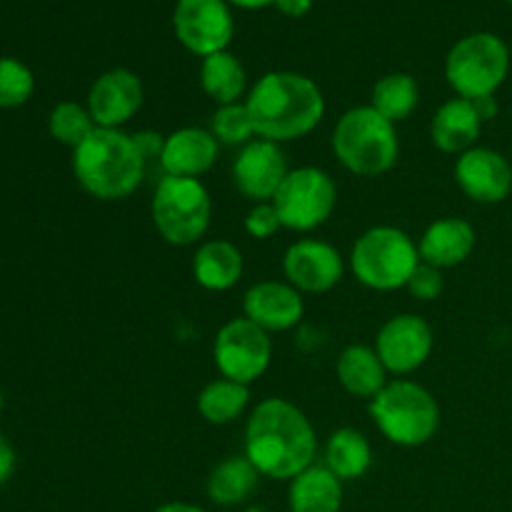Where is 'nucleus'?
Wrapping results in <instances>:
<instances>
[{
    "label": "nucleus",
    "mask_w": 512,
    "mask_h": 512,
    "mask_svg": "<svg viewBox=\"0 0 512 512\" xmlns=\"http://www.w3.org/2000/svg\"><path fill=\"white\" fill-rule=\"evenodd\" d=\"M318 453V438L303 410L285 398L258 403L245 425V458L260 475L293 480L310 468Z\"/></svg>",
    "instance_id": "1"
},
{
    "label": "nucleus",
    "mask_w": 512,
    "mask_h": 512,
    "mask_svg": "<svg viewBox=\"0 0 512 512\" xmlns=\"http://www.w3.org/2000/svg\"><path fill=\"white\" fill-rule=\"evenodd\" d=\"M255 135L273 143L313 133L325 115V98L318 83L300 73H265L245 100Z\"/></svg>",
    "instance_id": "2"
},
{
    "label": "nucleus",
    "mask_w": 512,
    "mask_h": 512,
    "mask_svg": "<svg viewBox=\"0 0 512 512\" xmlns=\"http://www.w3.org/2000/svg\"><path fill=\"white\" fill-rule=\"evenodd\" d=\"M73 173L80 188L93 198L123 200L140 188L148 163L133 135L123 128H95L73 150Z\"/></svg>",
    "instance_id": "3"
},
{
    "label": "nucleus",
    "mask_w": 512,
    "mask_h": 512,
    "mask_svg": "<svg viewBox=\"0 0 512 512\" xmlns=\"http://www.w3.org/2000/svg\"><path fill=\"white\" fill-rule=\"evenodd\" d=\"M333 153L350 173L378 178L398 163V130L373 105H358L340 115L333 130Z\"/></svg>",
    "instance_id": "4"
},
{
    "label": "nucleus",
    "mask_w": 512,
    "mask_h": 512,
    "mask_svg": "<svg viewBox=\"0 0 512 512\" xmlns=\"http://www.w3.org/2000/svg\"><path fill=\"white\" fill-rule=\"evenodd\" d=\"M375 428L393 445L420 448L430 443L440 428L438 400L413 380H393L370 400Z\"/></svg>",
    "instance_id": "5"
},
{
    "label": "nucleus",
    "mask_w": 512,
    "mask_h": 512,
    "mask_svg": "<svg viewBox=\"0 0 512 512\" xmlns=\"http://www.w3.org/2000/svg\"><path fill=\"white\" fill-rule=\"evenodd\" d=\"M423 263L418 243L405 230L375 225L355 240L350 250V270L370 290L393 293L408 285L410 275Z\"/></svg>",
    "instance_id": "6"
},
{
    "label": "nucleus",
    "mask_w": 512,
    "mask_h": 512,
    "mask_svg": "<svg viewBox=\"0 0 512 512\" xmlns=\"http://www.w3.org/2000/svg\"><path fill=\"white\" fill-rule=\"evenodd\" d=\"M150 215L160 238L170 245H195L210 228L213 200L198 178L163 175L150 200Z\"/></svg>",
    "instance_id": "7"
},
{
    "label": "nucleus",
    "mask_w": 512,
    "mask_h": 512,
    "mask_svg": "<svg viewBox=\"0 0 512 512\" xmlns=\"http://www.w3.org/2000/svg\"><path fill=\"white\" fill-rule=\"evenodd\" d=\"M510 70L508 45L493 33H473L458 40L445 60V78L458 98L478 100L495 95Z\"/></svg>",
    "instance_id": "8"
},
{
    "label": "nucleus",
    "mask_w": 512,
    "mask_h": 512,
    "mask_svg": "<svg viewBox=\"0 0 512 512\" xmlns=\"http://www.w3.org/2000/svg\"><path fill=\"white\" fill-rule=\"evenodd\" d=\"M270 203L278 210L283 228L295 230V233H310L333 215L335 203H338V188L325 170L303 165L285 175Z\"/></svg>",
    "instance_id": "9"
},
{
    "label": "nucleus",
    "mask_w": 512,
    "mask_h": 512,
    "mask_svg": "<svg viewBox=\"0 0 512 512\" xmlns=\"http://www.w3.org/2000/svg\"><path fill=\"white\" fill-rule=\"evenodd\" d=\"M273 358L268 333L248 318H233L218 330L213 343V360L220 378L250 385L263 378Z\"/></svg>",
    "instance_id": "10"
},
{
    "label": "nucleus",
    "mask_w": 512,
    "mask_h": 512,
    "mask_svg": "<svg viewBox=\"0 0 512 512\" xmlns=\"http://www.w3.org/2000/svg\"><path fill=\"white\" fill-rule=\"evenodd\" d=\"M173 28L190 53L208 58L223 53L233 40V15L225 0H178Z\"/></svg>",
    "instance_id": "11"
},
{
    "label": "nucleus",
    "mask_w": 512,
    "mask_h": 512,
    "mask_svg": "<svg viewBox=\"0 0 512 512\" xmlns=\"http://www.w3.org/2000/svg\"><path fill=\"white\" fill-rule=\"evenodd\" d=\"M375 353L393 375L415 373L433 353V328L413 313L390 318L375 338Z\"/></svg>",
    "instance_id": "12"
},
{
    "label": "nucleus",
    "mask_w": 512,
    "mask_h": 512,
    "mask_svg": "<svg viewBox=\"0 0 512 512\" xmlns=\"http://www.w3.org/2000/svg\"><path fill=\"white\" fill-rule=\"evenodd\" d=\"M283 273L300 293H328L343 280L345 260L338 248L325 240L303 238L283 255Z\"/></svg>",
    "instance_id": "13"
},
{
    "label": "nucleus",
    "mask_w": 512,
    "mask_h": 512,
    "mask_svg": "<svg viewBox=\"0 0 512 512\" xmlns=\"http://www.w3.org/2000/svg\"><path fill=\"white\" fill-rule=\"evenodd\" d=\"M288 173V160L280 143L263 138L243 145L233 163L235 188L253 203H270Z\"/></svg>",
    "instance_id": "14"
},
{
    "label": "nucleus",
    "mask_w": 512,
    "mask_h": 512,
    "mask_svg": "<svg viewBox=\"0 0 512 512\" xmlns=\"http://www.w3.org/2000/svg\"><path fill=\"white\" fill-rule=\"evenodd\" d=\"M145 90L133 70L115 68L95 78L88 93V110L98 128H123L143 108Z\"/></svg>",
    "instance_id": "15"
},
{
    "label": "nucleus",
    "mask_w": 512,
    "mask_h": 512,
    "mask_svg": "<svg viewBox=\"0 0 512 512\" xmlns=\"http://www.w3.org/2000/svg\"><path fill=\"white\" fill-rule=\"evenodd\" d=\"M455 180L475 203H503L512 190V168L498 150L475 145L458 155Z\"/></svg>",
    "instance_id": "16"
},
{
    "label": "nucleus",
    "mask_w": 512,
    "mask_h": 512,
    "mask_svg": "<svg viewBox=\"0 0 512 512\" xmlns=\"http://www.w3.org/2000/svg\"><path fill=\"white\" fill-rule=\"evenodd\" d=\"M243 313L250 323L263 328L265 333H283L303 320V293L290 283L263 280L243 295Z\"/></svg>",
    "instance_id": "17"
},
{
    "label": "nucleus",
    "mask_w": 512,
    "mask_h": 512,
    "mask_svg": "<svg viewBox=\"0 0 512 512\" xmlns=\"http://www.w3.org/2000/svg\"><path fill=\"white\" fill-rule=\"evenodd\" d=\"M220 143L210 130L203 128H180L165 135L163 153H160V168L163 175L175 178H200L208 173L218 160Z\"/></svg>",
    "instance_id": "18"
},
{
    "label": "nucleus",
    "mask_w": 512,
    "mask_h": 512,
    "mask_svg": "<svg viewBox=\"0 0 512 512\" xmlns=\"http://www.w3.org/2000/svg\"><path fill=\"white\" fill-rule=\"evenodd\" d=\"M475 228L463 218H440L420 235V260L445 270L465 263L475 250Z\"/></svg>",
    "instance_id": "19"
},
{
    "label": "nucleus",
    "mask_w": 512,
    "mask_h": 512,
    "mask_svg": "<svg viewBox=\"0 0 512 512\" xmlns=\"http://www.w3.org/2000/svg\"><path fill=\"white\" fill-rule=\"evenodd\" d=\"M480 130H483V118L475 110L473 100L465 98H453L443 103L430 120V140L435 148L450 155H460L475 148Z\"/></svg>",
    "instance_id": "20"
},
{
    "label": "nucleus",
    "mask_w": 512,
    "mask_h": 512,
    "mask_svg": "<svg viewBox=\"0 0 512 512\" xmlns=\"http://www.w3.org/2000/svg\"><path fill=\"white\" fill-rule=\"evenodd\" d=\"M193 278L210 293H225L243 278V253L230 240H205L193 255Z\"/></svg>",
    "instance_id": "21"
},
{
    "label": "nucleus",
    "mask_w": 512,
    "mask_h": 512,
    "mask_svg": "<svg viewBox=\"0 0 512 512\" xmlns=\"http://www.w3.org/2000/svg\"><path fill=\"white\" fill-rule=\"evenodd\" d=\"M290 512H340L343 508V480L325 465H310L290 480Z\"/></svg>",
    "instance_id": "22"
},
{
    "label": "nucleus",
    "mask_w": 512,
    "mask_h": 512,
    "mask_svg": "<svg viewBox=\"0 0 512 512\" xmlns=\"http://www.w3.org/2000/svg\"><path fill=\"white\" fill-rule=\"evenodd\" d=\"M338 380L355 398L373 400L388 385V370H385L375 348L350 345L338 358Z\"/></svg>",
    "instance_id": "23"
},
{
    "label": "nucleus",
    "mask_w": 512,
    "mask_h": 512,
    "mask_svg": "<svg viewBox=\"0 0 512 512\" xmlns=\"http://www.w3.org/2000/svg\"><path fill=\"white\" fill-rule=\"evenodd\" d=\"M260 473L245 455H230L223 463L213 468L208 478V498L215 505L233 508V505L245 503L258 488Z\"/></svg>",
    "instance_id": "24"
},
{
    "label": "nucleus",
    "mask_w": 512,
    "mask_h": 512,
    "mask_svg": "<svg viewBox=\"0 0 512 512\" xmlns=\"http://www.w3.org/2000/svg\"><path fill=\"white\" fill-rule=\"evenodd\" d=\"M373 465V448L355 428H340L325 443V468L340 480H358Z\"/></svg>",
    "instance_id": "25"
},
{
    "label": "nucleus",
    "mask_w": 512,
    "mask_h": 512,
    "mask_svg": "<svg viewBox=\"0 0 512 512\" xmlns=\"http://www.w3.org/2000/svg\"><path fill=\"white\" fill-rule=\"evenodd\" d=\"M245 83H248V78H245L243 63L235 55H230L228 50L203 58L200 85L218 105L240 103L245 93Z\"/></svg>",
    "instance_id": "26"
},
{
    "label": "nucleus",
    "mask_w": 512,
    "mask_h": 512,
    "mask_svg": "<svg viewBox=\"0 0 512 512\" xmlns=\"http://www.w3.org/2000/svg\"><path fill=\"white\" fill-rule=\"evenodd\" d=\"M250 403L248 385L218 378L198 393V413L210 425H228L245 413Z\"/></svg>",
    "instance_id": "27"
},
{
    "label": "nucleus",
    "mask_w": 512,
    "mask_h": 512,
    "mask_svg": "<svg viewBox=\"0 0 512 512\" xmlns=\"http://www.w3.org/2000/svg\"><path fill=\"white\" fill-rule=\"evenodd\" d=\"M418 100L420 90L413 75L390 73L375 83L370 105H373L380 115H385L390 123H400V120L410 118V115L415 113Z\"/></svg>",
    "instance_id": "28"
},
{
    "label": "nucleus",
    "mask_w": 512,
    "mask_h": 512,
    "mask_svg": "<svg viewBox=\"0 0 512 512\" xmlns=\"http://www.w3.org/2000/svg\"><path fill=\"white\" fill-rule=\"evenodd\" d=\"M95 128L98 125H95L88 105L65 100V103H58L50 110L48 130L53 135V140H58L60 145H68V148L75 150Z\"/></svg>",
    "instance_id": "29"
},
{
    "label": "nucleus",
    "mask_w": 512,
    "mask_h": 512,
    "mask_svg": "<svg viewBox=\"0 0 512 512\" xmlns=\"http://www.w3.org/2000/svg\"><path fill=\"white\" fill-rule=\"evenodd\" d=\"M210 133L223 145H240V148L248 145L255 135V125L253 118H250L248 105H218V110L213 113V120H210Z\"/></svg>",
    "instance_id": "30"
},
{
    "label": "nucleus",
    "mask_w": 512,
    "mask_h": 512,
    "mask_svg": "<svg viewBox=\"0 0 512 512\" xmlns=\"http://www.w3.org/2000/svg\"><path fill=\"white\" fill-rule=\"evenodd\" d=\"M35 78L18 58H0V108H20L30 100Z\"/></svg>",
    "instance_id": "31"
},
{
    "label": "nucleus",
    "mask_w": 512,
    "mask_h": 512,
    "mask_svg": "<svg viewBox=\"0 0 512 512\" xmlns=\"http://www.w3.org/2000/svg\"><path fill=\"white\" fill-rule=\"evenodd\" d=\"M405 290H408L415 300H425V303H428V300H435L443 293V270L433 268V265L428 263H420L418 268H415V273L410 275Z\"/></svg>",
    "instance_id": "32"
},
{
    "label": "nucleus",
    "mask_w": 512,
    "mask_h": 512,
    "mask_svg": "<svg viewBox=\"0 0 512 512\" xmlns=\"http://www.w3.org/2000/svg\"><path fill=\"white\" fill-rule=\"evenodd\" d=\"M280 228H283V223H280L273 203H255V208L245 215V233L255 240L273 238Z\"/></svg>",
    "instance_id": "33"
},
{
    "label": "nucleus",
    "mask_w": 512,
    "mask_h": 512,
    "mask_svg": "<svg viewBox=\"0 0 512 512\" xmlns=\"http://www.w3.org/2000/svg\"><path fill=\"white\" fill-rule=\"evenodd\" d=\"M135 145H138L140 155H143L145 163H160V153H163V145H165V135L155 133V130H140V133L133 135Z\"/></svg>",
    "instance_id": "34"
},
{
    "label": "nucleus",
    "mask_w": 512,
    "mask_h": 512,
    "mask_svg": "<svg viewBox=\"0 0 512 512\" xmlns=\"http://www.w3.org/2000/svg\"><path fill=\"white\" fill-rule=\"evenodd\" d=\"M13 470H15V450L13 445L0 435V485L8 483Z\"/></svg>",
    "instance_id": "35"
},
{
    "label": "nucleus",
    "mask_w": 512,
    "mask_h": 512,
    "mask_svg": "<svg viewBox=\"0 0 512 512\" xmlns=\"http://www.w3.org/2000/svg\"><path fill=\"white\" fill-rule=\"evenodd\" d=\"M280 13L290 15V18H303L310 8H313V0H275Z\"/></svg>",
    "instance_id": "36"
},
{
    "label": "nucleus",
    "mask_w": 512,
    "mask_h": 512,
    "mask_svg": "<svg viewBox=\"0 0 512 512\" xmlns=\"http://www.w3.org/2000/svg\"><path fill=\"white\" fill-rule=\"evenodd\" d=\"M473 105H475V110H478L480 118H483V123H485V120L495 118V113H498V103H495L493 95H488V98L473 100Z\"/></svg>",
    "instance_id": "37"
},
{
    "label": "nucleus",
    "mask_w": 512,
    "mask_h": 512,
    "mask_svg": "<svg viewBox=\"0 0 512 512\" xmlns=\"http://www.w3.org/2000/svg\"><path fill=\"white\" fill-rule=\"evenodd\" d=\"M155 512H208V510L198 508V505H193V503H165V505H160Z\"/></svg>",
    "instance_id": "38"
},
{
    "label": "nucleus",
    "mask_w": 512,
    "mask_h": 512,
    "mask_svg": "<svg viewBox=\"0 0 512 512\" xmlns=\"http://www.w3.org/2000/svg\"><path fill=\"white\" fill-rule=\"evenodd\" d=\"M233 5H240V8H265V5L275 3V0H230Z\"/></svg>",
    "instance_id": "39"
},
{
    "label": "nucleus",
    "mask_w": 512,
    "mask_h": 512,
    "mask_svg": "<svg viewBox=\"0 0 512 512\" xmlns=\"http://www.w3.org/2000/svg\"><path fill=\"white\" fill-rule=\"evenodd\" d=\"M245 512H273L270 508H263V505H253V508H248Z\"/></svg>",
    "instance_id": "40"
},
{
    "label": "nucleus",
    "mask_w": 512,
    "mask_h": 512,
    "mask_svg": "<svg viewBox=\"0 0 512 512\" xmlns=\"http://www.w3.org/2000/svg\"><path fill=\"white\" fill-rule=\"evenodd\" d=\"M0 413H3V393H0Z\"/></svg>",
    "instance_id": "41"
},
{
    "label": "nucleus",
    "mask_w": 512,
    "mask_h": 512,
    "mask_svg": "<svg viewBox=\"0 0 512 512\" xmlns=\"http://www.w3.org/2000/svg\"><path fill=\"white\" fill-rule=\"evenodd\" d=\"M508 3H512V0H508Z\"/></svg>",
    "instance_id": "42"
}]
</instances>
